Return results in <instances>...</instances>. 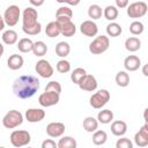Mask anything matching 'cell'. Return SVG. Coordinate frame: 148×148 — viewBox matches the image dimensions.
Returning <instances> with one entry per match:
<instances>
[{
	"label": "cell",
	"instance_id": "9c48e42d",
	"mask_svg": "<svg viewBox=\"0 0 148 148\" xmlns=\"http://www.w3.org/2000/svg\"><path fill=\"white\" fill-rule=\"evenodd\" d=\"M37 18H38L37 10L32 7H27L23 10V15H22V20H23L22 28H29V27L35 25L37 23Z\"/></svg>",
	"mask_w": 148,
	"mask_h": 148
},
{
	"label": "cell",
	"instance_id": "ac0fdd59",
	"mask_svg": "<svg viewBox=\"0 0 148 148\" xmlns=\"http://www.w3.org/2000/svg\"><path fill=\"white\" fill-rule=\"evenodd\" d=\"M7 66L13 71L20 69L23 66V58L20 54H12L7 60Z\"/></svg>",
	"mask_w": 148,
	"mask_h": 148
},
{
	"label": "cell",
	"instance_id": "ba28073f",
	"mask_svg": "<svg viewBox=\"0 0 148 148\" xmlns=\"http://www.w3.org/2000/svg\"><path fill=\"white\" fill-rule=\"evenodd\" d=\"M59 95L58 92H53V91H44L43 94L39 95L38 97V103L44 106V108H49V106H53L56 104H58L59 102Z\"/></svg>",
	"mask_w": 148,
	"mask_h": 148
},
{
	"label": "cell",
	"instance_id": "7402d4cb",
	"mask_svg": "<svg viewBox=\"0 0 148 148\" xmlns=\"http://www.w3.org/2000/svg\"><path fill=\"white\" fill-rule=\"evenodd\" d=\"M71 52V46L68 43L66 42H59L57 45H56V53L58 57H61V58H65Z\"/></svg>",
	"mask_w": 148,
	"mask_h": 148
},
{
	"label": "cell",
	"instance_id": "603a6c76",
	"mask_svg": "<svg viewBox=\"0 0 148 148\" xmlns=\"http://www.w3.org/2000/svg\"><path fill=\"white\" fill-rule=\"evenodd\" d=\"M98 127V120L95 119L94 117H86L84 120H83V128L89 132V133H92L97 130Z\"/></svg>",
	"mask_w": 148,
	"mask_h": 148
},
{
	"label": "cell",
	"instance_id": "52a82bcc",
	"mask_svg": "<svg viewBox=\"0 0 148 148\" xmlns=\"http://www.w3.org/2000/svg\"><path fill=\"white\" fill-rule=\"evenodd\" d=\"M147 10H148V6H147L146 2L136 1V2H133L128 6L127 15L131 18H139V17H142L143 15H146Z\"/></svg>",
	"mask_w": 148,
	"mask_h": 148
},
{
	"label": "cell",
	"instance_id": "bcb514c9",
	"mask_svg": "<svg viewBox=\"0 0 148 148\" xmlns=\"http://www.w3.org/2000/svg\"><path fill=\"white\" fill-rule=\"evenodd\" d=\"M142 74L145 76H148V64L143 65V68H142Z\"/></svg>",
	"mask_w": 148,
	"mask_h": 148
},
{
	"label": "cell",
	"instance_id": "681fc988",
	"mask_svg": "<svg viewBox=\"0 0 148 148\" xmlns=\"http://www.w3.org/2000/svg\"><path fill=\"white\" fill-rule=\"evenodd\" d=\"M147 112H148V109L145 110V114H143V116H145V120H146V123L148 121V119H147Z\"/></svg>",
	"mask_w": 148,
	"mask_h": 148
},
{
	"label": "cell",
	"instance_id": "7a4b0ae2",
	"mask_svg": "<svg viewBox=\"0 0 148 148\" xmlns=\"http://www.w3.org/2000/svg\"><path fill=\"white\" fill-rule=\"evenodd\" d=\"M22 121H23V116L17 110H10V111H8L5 114V117L2 118V124L8 130H13V128L20 126L22 124Z\"/></svg>",
	"mask_w": 148,
	"mask_h": 148
},
{
	"label": "cell",
	"instance_id": "44dd1931",
	"mask_svg": "<svg viewBox=\"0 0 148 148\" xmlns=\"http://www.w3.org/2000/svg\"><path fill=\"white\" fill-rule=\"evenodd\" d=\"M125 47L130 52H135L141 47V40L138 37H130L125 40Z\"/></svg>",
	"mask_w": 148,
	"mask_h": 148
},
{
	"label": "cell",
	"instance_id": "e575fe53",
	"mask_svg": "<svg viewBox=\"0 0 148 148\" xmlns=\"http://www.w3.org/2000/svg\"><path fill=\"white\" fill-rule=\"evenodd\" d=\"M143 29H145L143 24L140 21H133L130 25V32L132 35H140V34H142Z\"/></svg>",
	"mask_w": 148,
	"mask_h": 148
},
{
	"label": "cell",
	"instance_id": "836d02e7",
	"mask_svg": "<svg viewBox=\"0 0 148 148\" xmlns=\"http://www.w3.org/2000/svg\"><path fill=\"white\" fill-rule=\"evenodd\" d=\"M103 14H104V17H105L106 20L113 21V20H116L117 16H118V9H117V7H114V6H106L105 9H104V12H103Z\"/></svg>",
	"mask_w": 148,
	"mask_h": 148
},
{
	"label": "cell",
	"instance_id": "ab89813d",
	"mask_svg": "<svg viewBox=\"0 0 148 148\" xmlns=\"http://www.w3.org/2000/svg\"><path fill=\"white\" fill-rule=\"evenodd\" d=\"M116 147H117V148H132V147H133V143L131 142L130 139H127V138H121V139H119V140L117 141Z\"/></svg>",
	"mask_w": 148,
	"mask_h": 148
},
{
	"label": "cell",
	"instance_id": "d590c367",
	"mask_svg": "<svg viewBox=\"0 0 148 148\" xmlns=\"http://www.w3.org/2000/svg\"><path fill=\"white\" fill-rule=\"evenodd\" d=\"M23 32H25L27 35H31V36H35V35H38L42 30V25L39 22H37L35 25L32 27H29V28H22Z\"/></svg>",
	"mask_w": 148,
	"mask_h": 148
},
{
	"label": "cell",
	"instance_id": "30bf717a",
	"mask_svg": "<svg viewBox=\"0 0 148 148\" xmlns=\"http://www.w3.org/2000/svg\"><path fill=\"white\" fill-rule=\"evenodd\" d=\"M37 74H39L42 77L46 79L53 75V67L50 65V62L45 59H40L36 62V67H35Z\"/></svg>",
	"mask_w": 148,
	"mask_h": 148
},
{
	"label": "cell",
	"instance_id": "c3c4849f",
	"mask_svg": "<svg viewBox=\"0 0 148 148\" xmlns=\"http://www.w3.org/2000/svg\"><path fill=\"white\" fill-rule=\"evenodd\" d=\"M2 53H3V45L0 43V56H2Z\"/></svg>",
	"mask_w": 148,
	"mask_h": 148
},
{
	"label": "cell",
	"instance_id": "7dc6e473",
	"mask_svg": "<svg viewBox=\"0 0 148 148\" xmlns=\"http://www.w3.org/2000/svg\"><path fill=\"white\" fill-rule=\"evenodd\" d=\"M5 24H6V23H5V21H3V17L0 15V31L5 28Z\"/></svg>",
	"mask_w": 148,
	"mask_h": 148
},
{
	"label": "cell",
	"instance_id": "e0dca14e",
	"mask_svg": "<svg viewBox=\"0 0 148 148\" xmlns=\"http://www.w3.org/2000/svg\"><path fill=\"white\" fill-rule=\"evenodd\" d=\"M127 131V124L124 120H116L111 124V132L116 136H121Z\"/></svg>",
	"mask_w": 148,
	"mask_h": 148
},
{
	"label": "cell",
	"instance_id": "f907efd6",
	"mask_svg": "<svg viewBox=\"0 0 148 148\" xmlns=\"http://www.w3.org/2000/svg\"><path fill=\"white\" fill-rule=\"evenodd\" d=\"M58 2H65V0H57Z\"/></svg>",
	"mask_w": 148,
	"mask_h": 148
},
{
	"label": "cell",
	"instance_id": "7c38bea8",
	"mask_svg": "<svg viewBox=\"0 0 148 148\" xmlns=\"http://www.w3.org/2000/svg\"><path fill=\"white\" fill-rule=\"evenodd\" d=\"M80 31L87 36V37H94L97 35V31H98V28H97V24L91 21V20H87V21H83L80 25Z\"/></svg>",
	"mask_w": 148,
	"mask_h": 148
},
{
	"label": "cell",
	"instance_id": "4dcf8cb0",
	"mask_svg": "<svg viewBox=\"0 0 148 148\" xmlns=\"http://www.w3.org/2000/svg\"><path fill=\"white\" fill-rule=\"evenodd\" d=\"M123 29L120 27V24L116 23V22H111L106 25V34L110 36V37H117L121 34Z\"/></svg>",
	"mask_w": 148,
	"mask_h": 148
},
{
	"label": "cell",
	"instance_id": "9a60e30c",
	"mask_svg": "<svg viewBox=\"0 0 148 148\" xmlns=\"http://www.w3.org/2000/svg\"><path fill=\"white\" fill-rule=\"evenodd\" d=\"M44 118H45V111L42 109L31 108L25 111V119L29 123H38L42 121Z\"/></svg>",
	"mask_w": 148,
	"mask_h": 148
},
{
	"label": "cell",
	"instance_id": "4316f807",
	"mask_svg": "<svg viewBox=\"0 0 148 148\" xmlns=\"http://www.w3.org/2000/svg\"><path fill=\"white\" fill-rule=\"evenodd\" d=\"M2 40H3V43L7 44V45H13V44H15L16 40H17V34H16V31H14V30H12V29L6 30V31L2 34Z\"/></svg>",
	"mask_w": 148,
	"mask_h": 148
},
{
	"label": "cell",
	"instance_id": "6da1fadb",
	"mask_svg": "<svg viewBox=\"0 0 148 148\" xmlns=\"http://www.w3.org/2000/svg\"><path fill=\"white\" fill-rule=\"evenodd\" d=\"M39 89V80L34 75H21L13 83V92L21 99L32 97Z\"/></svg>",
	"mask_w": 148,
	"mask_h": 148
},
{
	"label": "cell",
	"instance_id": "cb8c5ba5",
	"mask_svg": "<svg viewBox=\"0 0 148 148\" xmlns=\"http://www.w3.org/2000/svg\"><path fill=\"white\" fill-rule=\"evenodd\" d=\"M31 51L34 52L35 56H37V57H43V56H45L46 52H47V46H46V44H45L44 42L38 40V42H35V43H34Z\"/></svg>",
	"mask_w": 148,
	"mask_h": 148
},
{
	"label": "cell",
	"instance_id": "3957f363",
	"mask_svg": "<svg viewBox=\"0 0 148 148\" xmlns=\"http://www.w3.org/2000/svg\"><path fill=\"white\" fill-rule=\"evenodd\" d=\"M109 45H110L109 37H106L104 35H101V36H97L89 44V51L92 54H101V53L105 52L109 49Z\"/></svg>",
	"mask_w": 148,
	"mask_h": 148
},
{
	"label": "cell",
	"instance_id": "f35d334b",
	"mask_svg": "<svg viewBox=\"0 0 148 148\" xmlns=\"http://www.w3.org/2000/svg\"><path fill=\"white\" fill-rule=\"evenodd\" d=\"M45 91H53V92H61V86L58 81H50L46 87H45Z\"/></svg>",
	"mask_w": 148,
	"mask_h": 148
},
{
	"label": "cell",
	"instance_id": "4fadbf2b",
	"mask_svg": "<svg viewBox=\"0 0 148 148\" xmlns=\"http://www.w3.org/2000/svg\"><path fill=\"white\" fill-rule=\"evenodd\" d=\"M80 89L84 90V91H94L97 89V80L94 75L91 74H87L82 81L79 83Z\"/></svg>",
	"mask_w": 148,
	"mask_h": 148
},
{
	"label": "cell",
	"instance_id": "484cf974",
	"mask_svg": "<svg viewBox=\"0 0 148 148\" xmlns=\"http://www.w3.org/2000/svg\"><path fill=\"white\" fill-rule=\"evenodd\" d=\"M76 140L72 136H62L57 143L58 148H76Z\"/></svg>",
	"mask_w": 148,
	"mask_h": 148
},
{
	"label": "cell",
	"instance_id": "ee69618b",
	"mask_svg": "<svg viewBox=\"0 0 148 148\" xmlns=\"http://www.w3.org/2000/svg\"><path fill=\"white\" fill-rule=\"evenodd\" d=\"M45 0H29V2L32 5V6H36V7H39L44 3Z\"/></svg>",
	"mask_w": 148,
	"mask_h": 148
},
{
	"label": "cell",
	"instance_id": "60d3db41",
	"mask_svg": "<svg viewBox=\"0 0 148 148\" xmlns=\"http://www.w3.org/2000/svg\"><path fill=\"white\" fill-rule=\"evenodd\" d=\"M42 148H57V143L52 139H47V140L43 141Z\"/></svg>",
	"mask_w": 148,
	"mask_h": 148
},
{
	"label": "cell",
	"instance_id": "f6af8a7d",
	"mask_svg": "<svg viewBox=\"0 0 148 148\" xmlns=\"http://www.w3.org/2000/svg\"><path fill=\"white\" fill-rule=\"evenodd\" d=\"M80 1L81 0H65V2L68 3V5H71V6H76V5L80 3Z\"/></svg>",
	"mask_w": 148,
	"mask_h": 148
},
{
	"label": "cell",
	"instance_id": "d6986e66",
	"mask_svg": "<svg viewBox=\"0 0 148 148\" xmlns=\"http://www.w3.org/2000/svg\"><path fill=\"white\" fill-rule=\"evenodd\" d=\"M75 31H76V28H75V24L72 21H68V22H65V23L60 24V34L65 37L74 36Z\"/></svg>",
	"mask_w": 148,
	"mask_h": 148
},
{
	"label": "cell",
	"instance_id": "d4e9b609",
	"mask_svg": "<svg viewBox=\"0 0 148 148\" xmlns=\"http://www.w3.org/2000/svg\"><path fill=\"white\" fill-rule=\"evenodd\" d=\"M32 45H34V42L30 38H21L17 43V49L22 53H27L32 50Z\"/></svg>",
	"mask_w": 148,
	"mask_h": 148
},
{
	"label": "cell",
	"instance_id": "1f68e13d",
	"mask_svg": "<svg viewBox=\"0 0 148 148\" xmlns=\"http://www.w3.org/2000/svg\"><path fill=\"white\" fill-rule=\"evenodd\" d=\"M116 83L119 87H127L130 83V75L125 71H120L116 75Z\"/></svg>",
	"mask_w": 148,
	"mask_h": 148
},
{
	"label": "cell",
	"instance_id": "8d00e7d4",
	"mask_svg": "<svg viewBox=\"0 0 148 148\" xmlns=\"http://www.w3.org/2000/svg\"><path fill=\"white\" fill-rule=\"evenodd\" d=\"M69 69H71V65H69V62H68L67 60L62 59V60H59V61L57 62V71H58L59 73L65 74V73L69 72Z\"/></svg>",
	"mask_w": 148,
	"mask_h": 148
},
{
	"label": "cell",
	"instance_id": "83f0119b",
	"mask_svg": "<svg viewBox=\"0 0 148 148\" xmlns=\"http://www.w3.org/2000/svg\"><path fill=\"white\" fill-rule=\"evenodd\" d=\"M86 75H87L86 69H84V68H81V67H77V68H75V69L72 72V74H71V80H72L73 83L79 84Z\"/></svg>",
	"mask_w": 148,
	"mask_h": 148
},
{
	"label": "cell",
	"instance_id": "277c9868",
	"mask_svg": "<svg viewBox=\"0 0 148 148\" xmlns=\"http://www.w3.org/2000/svg\"><path fill=\"white\" fill-rule=\"evenodd\" d=\"M10 143L14 146V147H23V146H27L30 140H31V136H30V133L28 131H23V130H16V131H13L10 133Z\"/></svg>",
	"mask_w": 148,
	"mask_h": 148
},
{
	"label": "cell",
	"instance_id": "7bdbcfd3",
	"mask_svg": "<svg viewBox=\"0 0 148 148\" xmlns=\"http://www.w3.org/2000/svg\"><path fill=\"white\" fill-rule=\"evenodd\" d=\"M59 24H62V23H65V22H68V21H71V18L69 17H66V16H57V20H56Z\"/></svg>",
	"mask_w": 148,
	"mask_h": 148
},
{
	"label": "cell",
	"instance_id": "2e32d148",
	"mask_svg": "<svg viewBox=\"0 0 148 148\" xmlns=\"http://www.w3.org/2000/svg\"><path fill=\"white\" fill-rule=\"evenodd\" d=\"M140 65H141V60H140V58L136 57V56H128V57H126L125 60H124V67H125L127 71H130V72L136 71V69L140 67Z\"/></svg>",
	"mask_w": 148,
	"mask_h": 148
},
{
	"label": "cell",
	"instance_id": "816d5d0a",
	"mask_svg": "<svg viewBox=\"0 0 148 148\" xmlns=\"http://www.w3.org/2000/svg\"><path fill=\"white\" fill-rule=\"evenodd\" d=\"M0 58H1V56H0Z\"/></svg>",
	"mask_w": 148,
	"mask_h": 148
},
{
	"label": "cell",
	"instance_id": "f1b7e54d",
	"mask_svg": "<svg viewBox=\"0 0 148 148\" xmlns=\"http://www.w3.org/2000/svg\"><path fill=\"white\" fill-rule=\"evenodd\" d=\"M112 119H113V112L108 109L99 111L97 114V120L102 124H109V123H111Z\"/></svg>",
	"mask_w": 148,
	"mask_h": 148
},
{
	"label": "cell",
	"instance_id": "f546056e",
	"mask_svg": "<svg viewBox=\"0 0 148 148\" xmlns=\"http://www.w3.org/2000/svg\"><path fill=\"white\" fill-rule=\"evenodd\" d=\"M106 139H108V134L105 131H95L92 134V143L96 146L104 145L106 142Z\"/></svg>",
	"mask_w": 148,
	"mask_h": 148
},
{
	"label": "cell",
	"instance_id": "5bb4252c",
	"mask_svg": "<svg viewBox=\"0 0 148 148\" xmlns=\"http://www.w3.org/2000/svg\"><path fill=\"white\" fill-rule=\"evenodd\" d=\"M134 142L139 147H146L148 145V124L147 123L139 130V132L135 133Z\"/></svg>",
	"mask_w": 148,
	"mask_h": 148
},
{
	"label": "cell",
	"instance_id": "5b68a950",
	"mask_svg": "<svg viewBox=\"0 0 148 148\" xmlns=\"http://www.w3.org/2000/svg\"><path fill=\"white\" fill-rule=\"evenodd\" d=\"M109 99H110V92L106 89H99L97 92L91 95L89 103L94 109H101L109 102Z\"/></svg>",
	"mask_w": 148,
	"mask_h": 148
},
{
	"label": "cell",
	"instance_id": "8fae6325",
	"mask_svg": "<svg viewBox=\"0 0 148 148\" xmlns=\"http://www.w3.org/2000/svg\"><path fill=\"white\" fill-rule=\"evenodd\" d=\"M64 133H65V124L60 121H53L46 126V134L51 138H59Z\"/></svg>",
	"mask_w": 148,
	"mask_h": 148
},
{
	"label": "cell",
	"instance_id": "8992f818",
	"mask_svg": "<svg viewBox=\"0 0 148 148\" xmlns=\"http://www.w3.org/2000/svg\"><path fill=\"white\" fill-rule=\"evenodd\" d=\"M20 14H21V12H20L18 6L12 5V6L7 7V9L3 13V21H5V23L7 25H9V27L16 25L17 22H18V18H20Z\"/></svg>",
	"mask_w": 148,
	"mask_h": 148
},
{
	"label": "cell",
	"instance_id": "ffe728a7",
	"mask_svg": "<svg viewBox=\"0 0 148 148\" xmlns=\"http://www.w3.org/2000/svg\"><path fill=\"white\" fill-rule=\"evenodd\" d=\"M45 34H46V36H49L51 38L59 36L60 35V24L57 21L50 22L45 28Z\"/></svg>",
	"mask_w": 148,
	"mask_h": 148
},
{
	"label": "cell",
	"instance_id": "74e56055",
	"mask_svg": "<svg viewBox=\"0 0 148 148\" xmlns=\"http://www.w3.org/2000/svg\"><path fill=\"white\" fill-rule=\"evenodd\" d=\"M57 16H66V17L72 18L73 12H72V9H71L69 7L61 6V7H59V8L57 9V12H56V17H57Z\"/></svg>",
	"mask_w": 148,
	"mask_h": 148
},
{
	"label": "cell",
	"instance_id": "d6a6232c",
	"mask_svg": "<svg viewBox=\"0 0 148 148\" xmlns=\"http://www.w3.org/2000/svg\"><path fill=\"white\" fill-rule=\"evenodd\" d=\"M102 8L98 5H90L88 8V15L92 20H98L102 17Z\"/></svg>",
	"mask_w": 148,
	"mask_h": 148
},
{
	"label": "cell",
	"instance_id": "b9f144b4",
	"mask_svg": "<svg viewBox=\"0 0 148 148\" xmlns=\"http://www.w3.org/2000/svg\"><path fill=\"white\" fill-rule=\"evenodd\" d=\"M116 5L119 8H125L128 5V0H116Z\"/></svg>",
	"mask_w": 148,
	"mask_h": 148
}]
</instances>
